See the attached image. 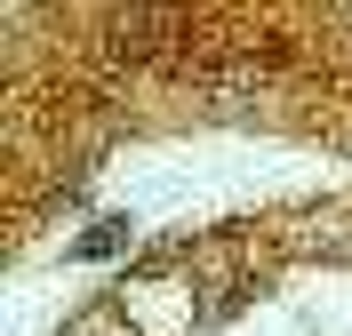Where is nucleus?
Returning <instances> with one entry per match:
<instances>
[{
  "mask_svg": "<svg viewBox=\"0 0 352 336\" xmlns=\"http://www.w3.org/2000/svg\"><path fill=\"white\" fill-rule=\"evenodd\" d=\"M129 240H136V224H129V216H104V224H88V232H80V256H120Z\"/></svg>",
  "mask_w": 352,
  "mask_h": 336,
  "instance_id": "f257e3e1",
  "label": "nucleus"
}]
</instances>
